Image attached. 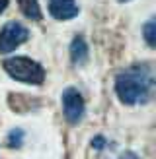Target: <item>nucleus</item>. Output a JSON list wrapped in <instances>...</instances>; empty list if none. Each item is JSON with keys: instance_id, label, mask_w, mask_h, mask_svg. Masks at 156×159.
<instances>
[{"instance_id": "nucleus-1", "label": "nucleus", "mask_w": 156, "mask_h": 159, "mask_svg": "<svg viewBox=\"0 0 156 159\" xmlns=\"http://www.w3.org/2000/svg\"><path fill=\"white\" fill-rule=\"evenodd\" d=\"M117 97L125 105H139L146 103L154 91V70L150 64H133L125 68L115 78Z\"/></svg>"}, {"instance_id": "nucleus-2", "label": "nucleus", "mask_w": 156, "mask_h": 159, "mask_svg": "<svg viewBox=\"0 0 156 159\" xmlns=\"http://www.w3.org/2000/svg\"><path fill=\"white\" fill-rule=\"evenodd\" d=\"M4 70L8 76L18 80L23 84H31V85H39L45 80V70L39 62L31 60L27 57H14V58H6L4 60Z\"/></svg>"}, {"instance_id": "nucleus-3", "label": "nucleus", "mask_w": 156, "mask_h": 159, "mask_svg": "<svg viewBox=\"0 0 156 159\" xmlns=\"http://www.w3.org/2000/svg\"><path fill=\"white\" fill-rule=\"evenodd\" d=\"M29 37V31L20 21H8L0 29V52H12L16 47L26 43Z\"/></svg>"}, {"instance_id": "nucleus-4", "label": "nucleus", "mask_w": 156, "mask_h": 159, "mask_svg": "<svg viewBox=\"0 0 156 159\" xmlns=\"http://www.w3.org/2000/svg\"><path fill=\"white\" fill-rule=\"evenodd\" d=\"M62 113H65L66 120L70 124H78L84 118L86 103H84V97L80 95V91L74 89V87H66L62 91Z\"/></svg>"}, {"instance_id": "nucleus-5", "label": "nucleus", "mask_w": 156, "mask_h": 159, "mask_svg": "<svg viewBox=\"0 0 156 159\" xmlns=\"http://www.w3.org/2000/svg\"><path fill=\"white\" fill-rule=\"evenodd\" d=\"M76 0H49V12L55 20H72L78 16Z\"/></svg>"}, {"instance_id": "nucleus-6", "label": "nucleus", "mask_w": 156, "mask_h": 159, "mask_svg": "<svg viewBox=\"0 0 156 159\" xmlns=\"http://www.w3.org/2000/svg\"><path fill=\"white\" fill-rule=\"evenodd\" d=\"M70 57H72L74 64H84L88 60V45H86L84 37H76L72 45H70Z\"/></svg>"}, {"instance_id": "nucleus-7", "label": "nucleus", "mask_w": 156, "mask_h": 159, "mask_svg": "<svg viewBox=\"0 0 156 159\" xmlns=\"http://www.w3.org/2000/svg\"><path fill=\"white\" fill-rule=\"evenodd\" d=\"M22 14L29 20H41V8L37 0H18Z\"/></svg>"}, {"instance_id": "nucleus-8", "label": "nucleus", "mask_w": 156, "mask_h": 159, "mask_svg": "<svg viewBox=\"0 0 156 159\" xmlns=\"http://www.w3.org/2000/svg\"><path fill=\"white\" fill-rule=\"evenodd\" d=\"M144 41L148 47L156 45V23H154V20L144 23Z\"/></svg>"}, {"instance_id": "nucleus-9", "label": "nucleus", "mask_w": 156, "mask_h": 159, "mask_svg": "<svg viewBox=\"0 0 156 159\" xmlns=\"http://www.w3.org/2000/svg\"><path fill=\"white\" fill-rule=\"evenodd\" d=\"M22 138H23L22 130H12L10 136H8V146L10 148H20L22 146Z\"/></svg>"}, {"instance_id": "nucleus-10", "label": "nucleus", "mask_w": 156, "mask_h": 159, "mask_svg": "<svg viewBox=\"0 0 156 159\" xmlns=\"http://www.w3.org/2000/svg\"><path fill=\"white\" fill-rule=\"evenodd\" d=\"M119 159H140V157H139L137 153H133V152H127V153H123Z\"/></svg>"}, {"instance_id": "nucleus-11", "label": "nucleus", "mask_w": 156, "mask_h": 159, "mask_svg": "<svg viewBox=\"0 0 156 159\" xmlns=\"http://www.w3.org/2000/svg\"><path fill=\"white\" fill-rule=\"evenodd\" d=\"M6 8H8V0H0V14H2Z\"/></svg>"}, {"instance_id": "nucleus-12", "label": "nucleus", "mask_w": 156, "mask_h": 159, "mask_svg": "<svg viewBox=\"0 0 156 159\" xmlns=\"http://www.w3.org/2000/svg\"><path fill=\"white\" fill-rule=\"evenodd\" d=\"M121 2H127V0H121Z\"/></svg>"}]
</instances>
